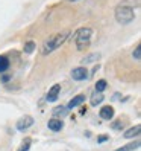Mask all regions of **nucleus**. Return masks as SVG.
Segmentation results:
<instances>
[{"label":"nucleus","instance_id":"5","mask_svg":"<svg viewBox=\"0 0 141 151\" xmlns=\"http://www.w3.org/2000/svg\"><path fill=\"white\" fill-rule=\"evenodd\" d=\"M32 125H33V118L32 116H24V118H21L18 122H17V130L24 131V130H28Z\"/></svg>","mask_w":141,"mask_h":151},{"label":"nucleus","instance_id":"13","mask_svg":"<svg viewBox=\"0 0 141 151\" xmlns=\"http://www.w3.org/2000/svg\"><path fill=\"white\" fill-rule=\"evenodd\" d=\"M137 148H140V142L137 140V142H130V144H128V145H125V147H120V148H117L115 151H134V150H137Z\"/></svg>","mask_w":141,"mask_h":151},{"label":"nucleus","instance_id":"8","mask_svg":"<svg viewBox=\"0 0 141 151\" xmlns=\"http://www.w3.org/2000/svg\"><path fill=\"white\" fill-rule=\"evenodd\" d=\"M100 118L105 119V121H109L114 118V109L111 105H105V107L100 109Z\"/></svg>","mask_w":141,"mask_h":151},{"label":"nucleus","instance_id":"17","mask_svg":"<svg viewBox=\"0 0 141 151\" xmlns=\"http://www.w3.org/2000/svg\"><path fill=\"white\" fill-rule=\"evenodd\" d=\"M99 57H100L99 54H91V55H88L86 58H84V60H82V63H85V64H86V63H91V61L99 60Z\"/></svg>","mask_w":141,"mask_h":151},{"label":"nucleus","instance_id":"3","mask_svg":"<svg viewBox=\"0 0 141 151\" xmlns=\"http://www.w3.org/2000/svg\"><path fill=\"white\" fill-rule=\"evenodd\" d=\"M93 37V29L91 28H81L76 35H74V40H76V44H77V49L82 50L85 49L88 44H90V40Z\"/></svg>","mask_w":141,"mask_h":151},{"label":"nucleus","instance_id":"10","mask_svg":"<svg viewBox=\"0 0 141 151\" xmlns=\"http://www.w3.org/2000/svg\"><path fill=\"white\" fill-rule=\"evenodd\" d=\"M140 131H141V127L140 125H135V127L126 130L125 133H123V136H125L126 139H132V137H137L140 134Z\"/></svg>","mask_w":141,"mask_h":151},{"label":"nucleus","instance_id":"16","mask_svg":"<svg viewBox=\"0 0 141 151\" xmlns=\"http://www.w3.org/2000/svg\"><path fill=\"white\" fill-rule=\"evenodd\" d=\"M67 113H68V109L67 107H56V109H53V114H55V116H58V114L65 116Z\"/></svg>","mask_w":141,"mask_h":151},{"label":"nucleus","instance_id":"2","mask_svg":"<svg viewBox=\"0 0 141 151\" xmlns=\"http://www.w3.org/2000/svg\"><path fill=\"white\" fill-rule=\"evenodd\" d=\"M114 15H115V20L121 24H129V23H132L135 20V12L128 5H118L115 8Z\"/></svg>","mask_w":141,"mask_h":151},{"label":"nucleus","instance_id":"7","mask_svg":"<svg viewBox=\"0 0 141 151\" xmlns=\"http://www.w3.org/2000/svg\"><path fill=\"white\" fill-rule=\"evenodd\" d=\"M84 102H85V95H77V96H74L73 99L67 104V109H68V110H72V109H74V107H79V105H82Z\"/></svg>","mask_w":141,"mask_h":151},{"label":"nucleus","instance_id":"1","mask_svg":"<svg viewBox=\"0 0 141 151\" xmlns=\"http://www.w3.org/2000/svg\"><path fill=\"white\" fill-rule=\"evenodd\" d=\"M68 37H70V32H68V31L53 35L52 38H49L46 43H44V46H43V54L47 55V54H50V52L56 50L58 47H61V46H62V44L67 41Z\"/></svg>","mask_w":141,"mask_h":151},{"label":"nucleus","instance_id":"15","mask_svg":"<svg viewBox=\"0 0 141 151\" xmlns=\"http://www.w3.org/2000/svg\"><path fill=\"white\" fill-rule=\"evenodd\" d=\"M105 88H106V81H105V79H99L97 83H96V92H103Z\"/></svg>","mask_w":141,"mask_h":151},{"label":"nucleus","instance_id":"22","mask_svg":"<svg viewBox=\"0 0 141 151\" xmlns=\"http://www.w3.org/2000/svg\"><path fill=\"white\" fill-rule=\"evenodd\" d=\"M70 2H77V0H70Z\"/></svg>","mask_w":141,"mask_h":151},{"label":"nucleus","instance_id":"6","mask_svg":"<svg viewBox=\"0 0 141 151\" xmlns=\"http://www.w3.org/2000/svg\"><path fill=\"white\" fill-rule=\"evenodd\" d=\"M59 92H61V86L59 84H55V86H52V88L49 90L47 96H46V99L49 102H53L58 99V96H59Z\"/></svg>","mask_w":141,"mask_h":151},{"label":"nucleus","instance_id":"20","mask_svg":"<svg viewBox=\"0 0 141 151\" xmlns=\"http://www.w3.org/2000/svg\"><path fill=\"white\" fill-rule=\"evenodd\" d=\"M105 140H108V136H99V137H97V142H99V144H103Z\"/></svg>","mask_w":141,"mask_h":151},{"label":"nucleus","instance_id":"4","mask_svg":"<svg viewBox=\"0 0 141 151\" xmlns=\"http://www.w3.org/2000/svg\"><path fill=\"white\" fill-rule=\"evenodd\" d=\"M72 76L73 79H76V81H85V79L88 78V70L85 67H76L72 70Z\"/></svg>","mask_w":141,"mask_h":151},{"label":"nucleus","instance_id":"12","mask_svg":"<svg viewBox=\"0 0 141 151\" xmlns=\"http://www.w3.org/2000/svg\"><path fill=\"white\" fill-rule=\"evenodd\" d=\"M9 69V60L5 55H0V73H5Z\"/></svg>","mask_w":141,"mask_h":151},{"label":"nucleus","instance_id":"21","mask_svg":"<svg viewBox=\"0 0 141 151\" xmlns=\"http://www.w3.org/2000/svg\"><path fill=\"white\" fill-rule=\"evenodd\" d=\"M121 127H123L121 122H117V124H114V125H112V128H121Z\"/></svg>","mask_w":141,"mask_h":151},{"label":"nucleus","instance_id":"14","mask_svg":"<svg viewBox=\"0 0 141 151\" xmlns=\"http://www.w3.org/2000/svg\"><path fill=\"white\" fill-rule=\"evenodd\" d=\"M35 41H28L24 44V47H23V50H24V54H32V52L35 50Z\"/></svg>","mask_w":141,"mask_h":151},{"label":"nucleus","instance_id":"9","mask_svg":"<svg viewBox=\"0 0 141 151\" xmlns=\"http://www.w3.org/2000/svg\"><path fill=\"white\" fill-rule=\"evenodd\" d=\"M47 127H49L52 131H61V130H62V127H64V122L61 121V119L53 118V119H50V121H49Z\"/></svg>","mask_w":141,"mask_h":151},{"label":"nucleus","instance_id":"19","mask_svg":"<svg viewBox=\"0 0 141 151\" xmlns=\"http://www.w3.org/2000/svg\"><path fill=\"white\" fill-rule=\"evenodd\" d=\"M140 52H141V47H140V46H137V47H135V50L132 52V57H134L135 60H140Z\"/></svg>","mask_w":141,"mask_h":151},{"label":"nucleus","instance_id":"18","mask_svg":"<svg viewBox=\"0 0 141 151\" xmlns=\"http://www.w3.org/2000/svg\"><path fill=\"white\" fill-rule=\"evenodd\" d=\"M29 148H30V139H26V140H23V144L18 148V151H28Z\"/></svg>","mask_w":141,"mask_h":151},{"label":"nucleus","instance_id":"11","mask_svg":"<svg viewBox=\"0 0 141 151\" xmlns=\"http://www.w3.org/2000/svg\"><path fill=\"white\" fill-rule=\"evenodd\" d=\"M105 99V96H103V93H100V92H96V93H93L91 95V105H94V107H97L99 104H102V101Z\"/></svg>","mask_w":141,"mask_h":151}]
</instances>
